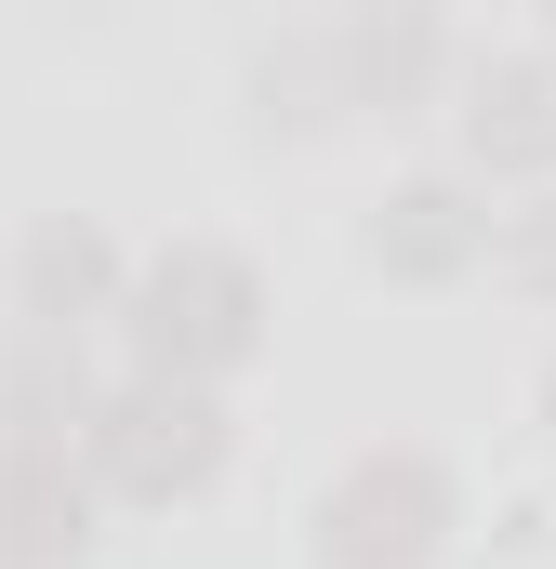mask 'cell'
<instances>
[{
  "label": "cell",
  "instance_id": "obj_1",
  "mask_svg": "<svg viewBox=\"0 0 556 569\" xmlns=\"http://www.w3.org/2000/svg\"><path fill=\"white\" fill-rule=\"evenodd\" d=\"M278 331V291L239 239H159L133 266V305H120V358L159 371V385H239Z\"/></svg>",
  "mask_w": 556,
  "mask_h": 569
},
{
  "label": "cell",
  "instance_id": "obj_2",
  "mask_svg": "<svg viewBox=\"0 0 556 569\" xmlns=\"http://www.w3.org/2000/svg\"><path fill=\"white\" fill-rule=\"evenodd\" d=\"M464 543V477L424 450V437H371L318 477L305 503V557L318 569H437Z\"/></svg>",
  "mask_w": 556,
  "mask_h": 569
},
{
  "label": "cell",
  "instance_id": "obj_3",
  "mask_svg": "<svg viewBox=\"0 0 556 569\" xmlns=\"http://www.w3.org/2000/svg\"><path fill=\"white\" fill-rule=\"evenodd\" d=\"M80 463H93V490H107V503L172 517V503H199V490L239 463V411H226L212 385L107 371V411H93V437H80Z\"/></svg>",
  "mask_w": 556,
  "mask_h": 569
},
{
  "label": "cell",
  "instance_id": "obj_4",
  "mask_svg": "<svg viewBox=\"0 0 556 569\" xmlns=\"http://www.w3.org/2000/svg\"><path fill=\"white\" fill-rule=\"evenodd\" d=\"M133 266L146 252H120L107 212H27L13 252H0V318H13L27 345H93V331H120Z\"/></svg>",
  "mask_w": 556,
  "mask_h": 569
},
{
  "label": "cell",
  "instance_id": "obj_5",
  "mask_svg": "<svg viewBox=\"0 0 556 569\" xmlns=\"http://www.w3.org/2000/svg\"><path fill=\"white\" fill-rule=\"evenodd\" d=\"M490 252H504V199L464 159H424L358 212V266L385 291H464V279H490Z\"/></svg>",
  "mask_w": 556,
  "mask_h": 569
},
{
  "label": "cell",
  "instance_id": "obj_6",
  "mask_svg": "<svg viewBox=\"0 0 556 569\" xmlns=\"http://www.w3.org/2000/svg\"><path fill=\"white\" fill-rule=\"evenodd\" d=\"M450 133H464V172H477L490 199H544V186H556V53H544V40L464 53Z\"/></svg>",
  "mask_w": 556,
  "mask_h": 569
},
{
  "label": "cell",
  "instance_id": "obj_7",
  "mask_svg": "<svg viewBox=\"0 0 556 569\" xmlns=\"http://www.w3.org/2000/svg\"><path fill=\"white\" fill-rule=\"evenodd\" d=\"M331 67H345V120H424V107L464 80L450 13H424V0H358V13H331Z\"/></svg>",
  "mask_w": 556,
  "mask_h": 569
},
{
  "label": "cell",
  "instance_id": "obj_8",
  "mask_svg": "<svg viewBox=\"0 0 556 569\" xmlns=\"http://www.w3.org/2000/svg\"><path fill=\"white\" fill-rule=\"evenodd\" d=\"M107 490L80 450H0V557L13 569H93Z\"/></svg>",
  "mask_w": 556,
  "mask_h": 569
},
{
  "label": "cell",
  "instance_id": "obj_9",
  "mask_svg": "<svg viewBox=\"0 0 556 569\" xmlns=\"http://www.w3.org/2000/svg\"><path fill=\"white\" fill-rule=\"evenodd\" d=\"M345 120V67H331V27H266L239 53V133L252 146H318Z\"/></svg>",
  "mask_w": 556,
  "mask_h": 569
},
{
  "label": "cell",
  "instance_id": "obj_10",
  "mask_svg": "<svg viewBox=\"0 0 556 569\" xmlns=\"http://www.w3.org/2000/svg\"><path fill=\"white\" fill-rule=\"evenodd\" d=\"M107 411V371H93V345H0V450H80Z\"/></svg>",
  "mask_w": 556,
  "mask_h": 569
},
{
  "label": "cell",
  "instance_id": "obj_11",
  "mask_svg": "<svg viewBox=\"0 0 556 569\" xmlns=\"http://www.w3.org/2000/svg\"><path fill=\"white\" fill-rule=\"evenodd\" d=\"M490 279L517 291V305H556V186H544V199H504V252H490Z\"/></svg>",
  "mask_w": 556,
  "mask_h": 569
},
{
  "label": "cell",
  "instance_id": "obj_12",
  "mask_svg": "<svg viewBox=\"0 0 556 569\" xmlns=\"http://www.w3.org/2000/svg\"><path fill=\"white\" fill-rule=\"evenodd\" d=\"M530 411H544V437H556V345H544V385H530Z\"/></svg>",
  "mask_w": 556,
  "mask_h": 569
},
{
  "label": "cell",
  "instance_id": "obj_13",
  "mask_svg": "<svg viewBox=\"0 0 556 569\" xmlns=\"http://www.w3.org/2000/svg\"><path fill=\"white\" fill-rule=\"evenodd\" d=\"M544 53H556V13H544Z\"/></svg>",
  "mask_w": 556,
  "mask_h": 569
},
{
  "label": "cell",
  "instance_id": "obj_14",
  "mask_svg": "<svg viewBox=\"0 0 556 569\" xmlns=\"http://www.w3.org/2000/svg\"><path fill=\"white\" fill-rule=\"evenodd\" d=\"M0 569H13V557H0Z\"/></svg>",
  "mask_w": 556,
  "mask_h": 569
}]
</instances>
